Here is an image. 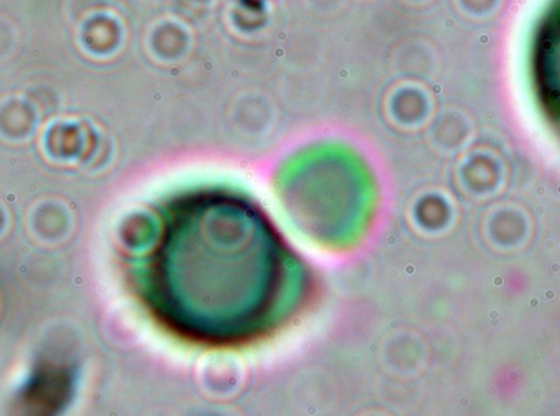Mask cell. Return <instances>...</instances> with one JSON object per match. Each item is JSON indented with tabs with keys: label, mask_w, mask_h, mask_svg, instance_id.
<instances>
[{
	"label": "cell",
	"mask_w": 560,
	"mask_h": 416,
	"mask_svg": "<svg viewBox=\"0 0 560 416\" xmlns=\"http://www.w3.org/2000/svg\"><path fill=\"white\" fill-rule=\"evenodd\" d=\"M529 63L537 104L560 132V0H550L534 28Z\"/></svg>",
	"instance_id": "1"
}]
</instances>
